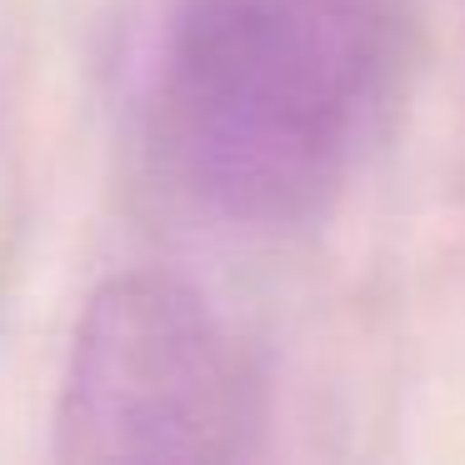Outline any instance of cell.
Wrapping results in <instances>:
<instances>
[{"instance_id":"1","label":"cell","mask_w":465,"mask_h":465,"mask_svg":"<svg viewBox=\"0 0 465 465\" xmlns=\"http://www.w3.org/2000/svg\"><path fill=\"white\" fill-rule=\"evenodd\" d=\"M411 61V0H181L145 81L161 175L225 225H305L351 185Z\"/></svg>"},{"instance_id":"2","label":"cell","mask_w":465,"mask_h":465,"mask_svg":"<svg viewBox=\"0 0 465 465\" xmlns=\"http://www.w3.org/2000/svg\"><path fill=\"white\" fill-rule=\"evenodd\" d=\"M251 341L191 281L125 271L85 301L55 395L61 460H241L265 430Z\"/></svg>"}]
</instances>
